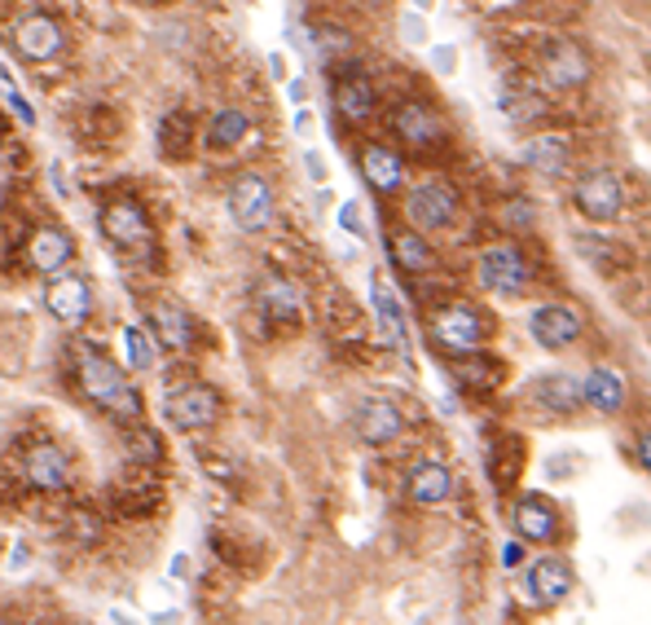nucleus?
I'll list each match as a JSON object with an SVG mask.
<instances>
[{
	"mask_svg": "<svg viewBox=\"0 0 651 625\" xmlns=\"http://www.w3.org/2000/svg\"><path fill=\"white\" fill-rule=\"evenodd\" d=\"M76 379H80L84 397H89L98 410H106L111 419H119V423L141 419V397H137V388H128V384H124V371H119L111 357H102L98 349H80V353H76Z\"/></svg>",
	"mask_w": 651,
	"mask_h": 625,
	"instance_id": "f257e3e1",
	"label": "nucleus"
},
{
	"mask_svg": "<svg viewBox=\"0 0 651 625\" xmlns=\"http://www.w3.org/2000/svg\"><path fill=\"white\" fill-rule=\"evenodd\" d=\"M229 220L242 229V234H260L269 220H273V185L260 177V172H242L233 185H229Z\"/></svg>",
	"mask_w": 651,
	"mask_h": 625,
	"instance_id": "f03ea898",
	"label": "nucleus"
},
{
	"mask_svg": "<svg viewBox=\"0 0 651 625\" xmlns=\"http://www.w3.org/2000/svg\"><path fill=\"white\" fill-rule=\"evenodd\" d=\"M163 414L172 428L181 432H203L220 419V393L207 388V384H185V388H172L168 401H163Z\"/></svg>",
	"mask_w": 651,
	"mask_h": 625,
	"instance_id": "7ed1b4c3",
	"label": "nucleus"
},
{
	"mask_svg": "<svg viewBox=\"0 0 651 625\" xmlns=\"http://www.w3.org/2000/svg\"><path fill=\"white\" fill-rule=\"evenodd\" d=\"M572 203H576V212L590 216V220H616V216L625 212V185H620L616 172L594 168V172H585V177L576 181Z\"/></svg>",
	"mask_w": 651,
	"mask_h": 625,
	"instance_id": "20e7f679",
	"label": "nucleus"
},
{
	"mask_svg": "<svg viewBox=\"0 0 651 625\" xmlns=\"http://www.w3.org/2000/svg\"><path fill=\"white\" fill-rule=\"evenodd\" d=\"M528 336H533L537 349L563 353V349H572L581 340V318H576L568 304H537L528 312Z\"/></svg>",
	"mask_w": 651,
	"mask_h": 625,
	"instance_id": "39448f33",
	"label": "nucleus"
},
{
	"mask_svg": "<svg viewBox=\"0 0 651 625\" xmlns=\"http://www.w3.org/2000/svg\"><path fill=\"white\" fill-rule=\"evenodd\" d=\"M410 220L419 229H449L454 216H458V194L449 181H423L410 190Z\"/></svg>",
	"mask_w": 651,
	"mask_h": 625,
	"instance_id": "423d86ee",
	"label": "nucleus"
},
{
	"mask_svg": "<svg viewBox=\"0 0 651 625\" xmlns=\"http://www.w3.org/2000/svg\"><path fill=\"white\" fill-rule=\"evenodd\" d=\"M537 63H541L546 84H555V89H581L590 80V58L572 41H546Z\"/></svg>",
	"mask_w": 651,
	"mask_h": 625,
	"instance_id": "0eeeda50",
	"label": "nucleus"
},
{
	"mask_svg": "<svg viewBox=\"0 0 651 625\" xmlns=\"http://www.w3.org/2000/svg\"><path fill=\"white\" fill-rule=\"evenodd\" d=\"M480 286L493 291V295H519L528 286V264L515 247H489L480 255Z\"/></svg>",
	"mask_w": 651,
	"mask_h": 625,
	"instance_id": "6e6552de",
	"label": "nucleus"
},
{
	"mask_svg": "<svg viewBox=\"0 0 651 625\" xmlns=\"http://www.w3.org/2000/svg\"><path fill=\"white\" fill-rule=\"evenodd\" d=\"M370 304H375V318H379L384 340H388L397 353L410 357V318H406V304H401V295L392 291V282H388L384 273L370 277Z\"/></svg>",
	"mask_w": 651,
	"mask_h": 625,
	"instance_id": "1a4fd4ad",
	"label": "nucleus"
},
{
	"mask_svg": "<svg viewBox=\"0 0 651 625\" xmlns=\"http://www.w3.org/2000/svg\"><path fill=\"white\" fill-rule=\"evenodd\" d=\"M436 340L449 349V353H476L484 344V322H480V312L467 308V304H449L436 312Z\"/></svg>",
	"mask_w": 651,
	"mask_h": 625,
	"instance_id": "9d476101",
	"label": "nucleus"
},
{
	"mask_svg": "<svg viewBox=\"0 0 651 625\" xmlns=\"http://www.w3.org/2000/svg\"><path fill=\"white\" fill-rule=\"evenodd\" d=\"M401 428H406L401 410H397L392 401H384V397H366V401H357V410H353V432H357V441H366V445H388V441L401 436Z\"/></svg>",
	"mask_w": 651,
	"mask_h": 625,
	"instance_id": "9b49d317",
	"label": "nucleus"
},
{
	"mask_svg": "<svg viewBox=\"0 0 651 625\" xmlns=\"http://www.w3.org/2000/svg\"><path fill=\"white\" fill-rule=\"evenodd\" d=\"M23 476H27V485L41 489V493H62L67 480H71V463H67V454H62L54 441H41V445L27 450Z\"/></svg>",
	"mask_w": 651,
	"mask_h": 625,
	"instance_id": "f8f14e48",
	"label": "nucleus"
},
{
	"mask_svg": "<svg viewBox=\"0 0 651 625\" xmlns=\"http://www.w3.org/2000/svg\"><path fill=\"white\" fill-rule=\"evenodd\" d=\"M568 590H572V568H568V559L546 555V559L528 564V572H524V594H528L533 603L555 607V603L568 599Z\"/></svg>",
	"mask_w": 651,
	"mask_h": 625,
	"instance_id": "ddd939ff",
	"label": "nucleus"
},
{
	"mask_svg": "<svg viewBox=\"0 0 651 625\" xmlns=\"http://www.w3.org/2000/svg\"><path fill=\"white\" fill-rule=\"evenodd\" d=\"M14 41H19V54L32 58V63H54V58L62 54V45H67L62 27H58L54 19H45V14H27V19L14 27Z\"/></svg>",
	"mask_w": 651,
	"mask_h": 625,
	"instance_id": "4468645a",
	"label": "nucleus"
},
{
	"mask_svg": "<svg viewBox=\"0 0 651 625\" xmlns=\"http://www.w3.org/2000/svg\"><path fill=\"white\" fill-rule=\"evenodd\" d=\"M45 308L54 312L58 322H67V327H76V322H84L89 318V308H93V291H89V282L84 277H54L49 282V291H45Z\"/></svg>",
	"mask_w": 651,
	"mask_h": 625,
	"instance_id": "2eb2a0df",
	"label": "nucleus"
},
{
	"mask_svg": "<svg viewBox=\"0 0 651 625\" xmlns=\"http://www.w3.org/2000/svg\"><path fill=\"white\" fill-rule=\"evenodd\" d=\"M392 133H397L406 146H432V141H441L445 120H441V111H432L427 102H406V106L392 111Z\"/></svg>",
	"mask_w": 651,
	"mask_h": 625,
	"instance_id": "dca6fc26",
	"label": "nucleus"
},
{
	"mask_svg": "<svg viewBox=\"0 0 651 625\" xmlns=\"http://www.w3.org/2000/svg\"><path fill=\"white\" fill-rule=\"evenodd\" d=\"M102 229H106V238L115 247H137V242L150 238V216H146V207L137 198H119V203H111L102 212Z\"/></svg>",
	"mask_w": 651,
	"mask_h": 625,
	"instance_id": "f3484780",
	"label": "nucleus"
},
{
	"mask_svg": "<svg viewBox=\"0 0 651 625\" xmlns=\"http://www.w3.org/2000/svg\"><path fill=\"white\" fill-rule=\"evenodd\" d=\"M150 327H155V336H159V344L163 349H172V353H185L190 344H194V318L181 308V304H172V299H159V304H150Z\"/></svg>",
	"mask_w": 651,
	"mask_h": 625,
	"instance_id": "a211bd4d",
	"label": "nucleus"
},
{
	"mask_svg": "<svg viewBox=\"0 0 651 625\" xmlns=\"http://www.w3.org/2000/svg\"><path fill=\"white\" fill-rule=\"evenodd\" d=\"M255 304H260L264 318L277 322V327L299 322V291H295L286 277H277V273H264V277H260V286H255Z\"/></svg>",
	"mask_w": 651,
	"mask_h": 625,
	"instance_id": "6ab92c4d",
	"label": "nucleus"
},
{
	"mask_svg": "<svg viewBox=\"0 0 651 625\" xmlns=\"http://www.w3.org/2000/svg\"><path fill=\"white\" fill-rule=\"evenodd\" d=\"M406 493H410V502H419V507H441V502L454 493V471H449L445 463L427 458V463H419V467L410 471Z\"/></svg>",
	"mask_w": 651,
	"mask_h": 625,
	"instance_id": "aec40b11",
	"label": "nucleus"
},
{
	"mask_svg": "<svg viewBox=\"0 0 651 625\" xmlns=\"http://www.w3.org/2000/svg\"><path fill=\"white\" fill-rule=\"evenodd\" d=\"M71 234L67 229H58V225H41L36 234H32V242H27V260L41 269V273H58V269H67L71 264Z\"/></svg>",
	"mask_w": 651,
	"mask_h": 625,
	"instance_id": "412c9836",
	"label": "nucleus"
},
{
	"mask_svg": "<svg viewBox=\"0 0 651 625\" xmlns=\"http://www.w3.org/2000/svg\"><path fill=\"white\" fill-rule=\"evenodd\" d=\"M362 172H366L370 190H379V194H397L406 185V163L388 146H366L362 150Z\"/></svg>",
	"mask_w": 651,
	"mask_h": 625,
	"instance_id": "4be33fe9",
	"label": "nucleus"
},
{
	"mask_svg": "<svg viewBox=\"0 0 651 625\" xmlns=\"http://www.w3.org/2000/svg\"><path fill=\"white\" fill-rule=\"evenodd\" d=\"M581 393H585V406L598 410V414H616V410L625 406V379H620L612 366H594V371H585Z\"/></svg>",
	"mask_w": 651,
	"mask_h": 625,
	"instance_id": "5701e85b",
	"label": "nucleus"
},
{
	"mask_svg": "<svg viewBox=\"0 0 651 625\" xmlns=\"http://www.w3.org/2000/svg\"><path fill=\"white\" fill-rule=\"evenodd\" d=\"M515 529H519V537H524V542H550V537L559 533L555 507H550L541 493L519 498V507H515Z\"/></svg>",
	"mask_w": 651,
	"mask_h": 625,
	"instance_id": "b1692460",
	"label": "nucleus"
},
{
	"mask_svg": "<svg viewBox=\"0 0 651 625\" xmlns=\"http://www.w3.org/2000/svg\"><path fill=\"white\" fill-rule=\"evenodd\" d=\"M533 401L541 406V410H550V414H568V410H576L581 401H585V393H581V384L572 379V375H541L537 384H533Z\"/></svg>",
	"mask_w": 651,
	"mask_h": 625,
	"instance_id": "393cba45",
	"label": "nucleus"
},
{
	"mask_svg": "<svg viewBox=\"0 0 651 625\" xmlns=\"http://www.w3.org/2000/svg\"><path fill=\"white\" fill-rule=\"evenodd\" d=\"M568 163H572L568 137H533V141L524 146V168L537 172V177H559Z\"/></svg>",
	"mask_w": 651,
	"mask_h": 625,
	"instance_id": "a878e982",
	"label": "nucleus"
},
{
	"mask_svg": "<svg viewBox=\"0 0 651 625\" xmlns=\"http://www.w3.org/2000/svg\"><path fill=\"white\" fill-rule=\"evenodd\" d=\"M498 111H502L511 124H528V120H537V115L546 111V98L533 93V89L519 84V80H502V84H498Z\"/></svg>",
	"mask_w": 651,
	"mask_h": 625,
	"instance_id": "bb28decb",
	"label": "nucleus"
},
{
	"mask_svg": "<svg viewBox=\"0 0 651 625\" xmlns=\"http://www.w3.org/2000/svg\"><path fill=\"white\" fill-rule=\"evenodd\" d=\"M335 111H340L349 124L370 120V111H375V89H370V80H362V76L344 80V84L335 89Z\"/></svg>",
	"mask_w": 651,
	"mask_h": 625,
	"instance_id": "cd10ccee",
	"label": "nucleus"
},
{
	"mask_svg": "<svg viewBox=\"0 0 651 625\" xmlns=\"http://www.w3.org/2000/svg\"><path fill=\"white\" fill-rule=\"evenodd\" d=\"M388 251H392L397 269H406V273H423V269L432 264V247H427L414 229H397V234L388 238Z\"/></svg>",
	"mask_w": 651,
	"mask_h": 625,
	"instance_id": "c85d7f7f",
	"label": "nucleus"
},
{
	"mask_svg": "<svg viewBox=\"0 0 651 625\" xmlns=\"http://www.w3.org/2000/svg\"><path fill=\"white\" fill-rule=\"evenodd\" d=\"M247 115L242 111H216L212 120H207V146L212 150H229V146H238L242 137H247Z\"/></svg>",
	"mask_w": 651,
	"mask_h": 625,
	"instance_id": "c756f323",
	"label": "nucleus"
},
{
	"mask_svg": "<svg viewBox=\"0 0 651 625\" xmlns=\"http://www.w3.org/2000/svg\"><path fill=\"white\" fill-rule=\"evenodd\" d=\"M190 141H194V124H190V115H168V120L159 124V150H163L168 159H185Z\"/></svg>",
	"mask_w": 651,
	"mask_h": 625,
	"instance_id": "7c9ffc66",
	"label": "nucleus"
},
{
	"mask_svg": "<svg viewBox=\"0 0 651 625\" xmlns=\"http://www.w3.org/2000/svg\"><path fill=\"white\" fill-rule=\"evenodd\" d=\"M312 45H317V58L321 63H335V58L353 54V36L344 27H317L312 32Z\"/></svg>",
	"mask_w": 651,
	"mask_h": 625,
	"instance_id": "2f4dec72",
	"label": "nucleus"
},
{
	"mask_svg": "<svg viewBox=\"0 0 651 625\" xmlns=\"http://www.w3.org/2000/svg\"><path fill=\"white\" fill-rule=\"evenodd\" d=\"M124 366H133V371L150 366V340L141 327H124Z\"/></svg>",
	"mask_w": 651,
	"mask_h": 625,
	"instance_id": "473e14b6",
	"label": "nucleus"
},
{
	"mask_svg": "<svg viewBox=\"0 0 651 625\" xmlns=\"http://www.w3.org/2000/svg\"><path fill=\"white\" fill-rule=\"evenodd\" d=\"M458 379L471 388H493L502 379V371H498V362H467V366H458Z\"/></svg>",
	"mask_w": 651,
	"mask_h": 625,
	"instance_id": "72a5a7b5",
	"label": "nucleus"
},
{
	"mask_svg": "<svg viewBox=\"0 0 651 625\" xmlns=\"http://www.w3.org/2000/svg\"><path fill=\"white\" fill-rule=\"evenodd\" d=\"M502 220L515 225V229H528V225H533V203H524V198L506 203V207H502Z\"/></svg>",
	"mask_w": 651,
	"mask_h": 625,
	"instance_id": "f704fd0d",
	"label": "nucleus"
},
{
	"mask_svg": "<svg viewBox=\"0 0 651 625\" xmlns=\"http://www.w3.org/2000/svg\"><path fill=\"white\" fill-rule=\"evenodd\" d=\"M5 106H10V111H14L19 120H23V124H36V115H32V106H27V102H23L19 93H14V80H10V76H5Z\"/></svg>",
	"mask_w": 651,
	"mask_h": 625,
	"instance_id": "c9c22d12",
	"label": "nucleus"
},
{
	"mask_svg": "<svg viewBox=\"0 0 651 625\" xmlns=\"http://www.w3.org/2000/svg\"><path fill=\"white\" fill-rule=\"evenodd\" d=\"M340 225L362 238V234H366V229H362V207H357V203H344V207H340Z\"/></svg>",
	"mask_w": 651,
	"mask_h": 625,
	"instance_id": "e433bc0d",
	"label": "nucleus"
},
{
	"mask_svg": "<svg viewBox=\"0 0 651 625\" xmlns=\"http://www.w3.org/2000/svg\"><path fill=\"white\" fill-rule=\"evenodd\" d=\"M502 564H506V568H519V564H524V542H506V546H502Z\"/></svg>",
	"mask_w": 651,
	"mask_h": 625,
	"instance_id": "4c0bfd02",
	"label": "nucleus"
},
{
	"mask_svg": "<svg viewBox=\"0 0 651 625\" xmlns=\"http://www.w3.org/2000/svg\"><path fill=\"white\" fill-rule=\"evenodd\" d=\"M633 454H638V467H642V471H651V428L638 436V450H633Z\"/></svg>",
	"mask_w": 651,
	"mask_h": 625,
	"instance_id": "58836bf2",
	"label": "nucleus"
},
{
	"mask_svg": "<svg viewBox=\"0 0 651 625\" xmlns=\"http://www.w3.org/2000/svg\"><path fill=\"white\" fill-rule=\"evenodd\" d=\"M432 63H436L441 71H454V63H458V58H454V49H449V45H441V49L432 54Z\"/></svg>",
	"mask_w": 651,
	"mask_h": 625,
	"instance_id": "ea45409f",
	"label": "nucleus"
},
{
	"mask_svg": "<svg viewBox=\"0 0 651 625\" xmlns=\"http://www.w3.org/2000/svg\"><path fill=\"white\" fill-rule=\"evenodd\" d=\"M401 27H406V36H410V41H423V19H414V14H410Z\"/></svg>",
	"mask_w": 651,
	"mask_h": 625,
	"instance_id": "a19ab883",
	"label": "nucleus"
},
{
	"mask_svg": "<svg viewBox=\"0 0 651 625\" xmlns=\"http://www.w3.org/2000/svg\"><path fill=\"white\" fill-rule=\"evenodd\" d=\"M308 172H312V177H317V181H321V177H326V168H321V159H317V155H312V150H308Z\"/></svg>",
	"mask_w": 651,
	"mask_h": 625,
	"instance_id": "79ce46f5",
	"label": "nucleus"
},
{
	"mask_svg": "<svg viewBox=\"0 0 651 625\" xmlns=\"http://www.w3.org/2000/svg\"><path fill=\"white\" fill-rule=\"evenodd\" d=\"M286 93H290V102H304V93H308V89H304V80H295Z\"/></svg>",
	"mask_w": 651,
	"mask_h": 625,
	"instance_id": "37998d69",
	"label": "nucleus"
}]
</instances>
